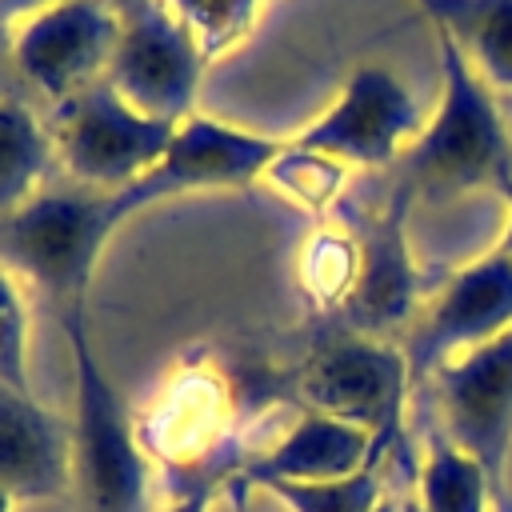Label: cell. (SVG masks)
I'll return each mask as SVG.
<instances>
[{
	"mask_svg": "<svg viewBox=\"0 0 512 512\" xmlns=\"http://www.w3.org/2000/svg\"><path fill=\"white\" fill-rule=\"evenodd\" d=\"M440 48V100L396 164L412 200L456 196L476 188H504L512 180V136L500 116L496 92L464 60V52L436 36Z\"/></svg>",
	"mask_w": 512,
	"mask_h": 512,
	"instance_id": "obj_1",
	"label": "cell"
},
{
	"mask_svg": "<svg viewBox=\"0 0 512 512\" xmlns=\"http://www.w3.org/2000/svg\"><path fill=\"white\" fill-rule=\"evenodd\" d=\"M88 312H64L60 324L72 348L76 408H72V496L80 512H156V464L140 444V428L116 384L108 380Z\"/></svg>",
	"mask_w": 512,
	"mask_h": 512,
	"instance_id": "obj_2",
	"label": "cell"
},
{
	"mask_svg": "<svg viewBox=\"0 0 512 512\" xmlns=\"http://www.w3.org/2000/svg\"><path fill=\"white\" fill-rule=\"evenodd\" d=\"M236 424V384L224 364L200 348L164 376L152 404L136 416L144 452L176 484L180 496L200 484L224 488L240 472L244 448Z\"/></svg>",
	"mask_w": 512,
	"mask_h": 512,
	"instance_id": "obj_3",
	"label": "cell"
},
{
	"mask_svg": "<svg viewBox=\"0 0 512 512\" xmlns=\"http://www.w3.org/2000/svg\"><path fill=\"white\" fill-rule=\"evenodd\" d=\"M132 216L120 192L96 188H40L4 216L8 256L56 300L60 316L84 308L96 260L112 232Z\"/></svg>",
	"mask_w": 512,
	"mask_h": 512,
	"instance_id": "obj_4",
	"label": "cell"
},
{
	"mask_svg": "<svg viewBox=\"0 0 512 512\" xmlns=\"http://www.w3.org/2000/svg\"><path fill=\"white\" fill-rule=\"evenodd\" d=\"M412 388L404 344L344 324L320 332L296 368L300 408L368 428L384 448H400V416Z\"/></svg>",
	"mask_w": 512,
	"mask_h": 512,
	"instance_id": "obj_5",
	"label": "cell"
},
{
	"mask_svg": "<svg viewBox=\"0 0 512 512\" xmlns=\"http://www.w3.org/2000/svg\"><path fill=\"white\" fill-rule=\"evenodd\" d=\"M176 124L136 112L108 80L72 96L52 116L56 160L80 188L124 192L144 180L172 144Z\"/></svg>",
	"mask_w": 512,
	"mask_h": 512,
	"instance_id": "obj_6",
	"label": "cell"
},
{
	"mask_svg": "<svg viewBox=\"0 0 512 512\" xmlns=\"http://www.w3.org/2000/svg\"><path fill=\"white\" fill-rule=\"evenodd\" d=\"M120 40L108 64V84L144 116L180 124L196 112L208 56L164 0H116Z\"/></svg>",
	"mask_w": 512,
	"mask_h": 512,
	"instance_id": "obj_7",
	"label": "cell"
},
{
	"mask_svg": "<svg viewBox=\"0 0 512 512\" xmlns=\"http://www.w3.org/2000/svg\"><path fill=\"white\" fill-rule=\"evenodd\" d=\"M424 120L428 116L420 112L408 84L388 64L364 60L348 72L332 104L300 132H292V140L348 164L352 172L392 168L408 156Z\"/></svg>",
	"mask_w": 512,
	"mask_h": 512,
	"instance_id": "obj_8",
	"label": "cell"
},
{
	"mask_svg": "<svg viewBox=\"0 0 512 512\" xmlns=\"http://www.w3.org/2000/svg\"><path fill=\"white\" fill-rule=\"evenodd\" d=\"M116 40V0H56L8 32V56L20 80L60 108L108 76Z\"/></svg>",
	"mask_w": 512,
	"mask_h": 512,
	"instance_id": "obj_9",
	"label": "cell"
},
{
	"mask_svg": "<svg viewBox=\"0 0 512 512\" xmlns=\"http://www.w3.org/2000/svg\"><path fill=\"white\" fill-rule=\"evenodd\" d=\"M428 384L440 432L488 472L492 500L504 512V468L512 448V328L464 356H452L428 376Z\"/></svg>",
	"mask_w": 512,
	"mask_h": 512,
	"instance_id": "obj_10",
	"label": "cell"
},
{
	"mask_svg": "<svg viewBox=\"0 0 512 512\" xmlns=\"http://www.w3.org/2000/svg\"><path fill=\"white\" fill-rule=\"evenodd\" d=\"M512 328V256L496 244L452 272L420 308L404 336L412 384L428 380L452 356H464Z\"/></svg>",
	"mask_w": 512,
	"mask_h": 512,
	"instance_id": "obj_11",
	"label": "cell"
},
{
	"mask_svg": "<svg viewBox=\"0 0 512 512\" xmlns=\"http://www.w3.org/2000/svg\"><path fill=\"white\" fill-rule=\"evenodd\" d=\"M280 144H284V136L236 128L208 112H192L188 120L176 124L172 144L160 156V164L144 180L124 188L120 196L132 208V216H140L144 208L184 196V192L248 188V184H260V176L272 164V156L280 152Z\"/></svg>",
	"mask_w": 512,
	"mask_h": 512,
	"instance_id": "obj_12",
	"label": "cell"
},
{
	"mask_svg": "<svg viewBox=\"0 0 512 512\" xmlns=\"http://www.w3.org/2000/svg\"><path fill=\"white\" fill-rule=\"evenodd\" d=\"M408 208L412 192L396 184L376 212L352 216V232L360 240V276L336 324L380 340H392L396 332L408 336L412 320L420 316V268L404 232Z\"/></svg>",
	"mask_w": 512,
	"mask_h": 512,
	"instance_id": "obj_13",
	"label": "cell"
},
{
	"mask_svg": "<svg viewBox=\"0 0 512 512\" xmlns=\"http://www.w3.org/2000/svg\"><path fill=\"white\" fill-rule=\"evenodd\" d=\"M388 452L396 448H384L368 428H356L348 420L312 408H296L292 424L260 452H248L236 476H244L252 488L328 484V480H348L376 460H388Z\"/></svg>",
	"mask_w": 512,
	"mask_h": 512,
	"instance_id": "obj_14",
	"label": "cell"
},
{
	"mask_svg": "<svg viewBox=\"0 0 512 512\" xmlns=\"http://www.w3.org/2000/svg\"><path fill=\"white\" fill-rule=\"evenodd\" d=\"M0 488L12 500L72 492V420L44 408L32 388L0 384Z\"/></svg>",
	"mask_w": 512,
	"mask_h": 512,
	"instance_id": "obj_15",
	"label": "cell"
},
{
	"mask_svg": "<svg viewBox=\"0 0 512 512\" xmlns=\"http://www.w3.org/2000/svg\"><path fill=\"white\" fill-rule=\"evenodd\" d=\"M496 96H512V0H412Z\"/></svg>",
	"mask_w": 512,
	"mask_h": 512,
	"instance_id": "obj_16",
	"label": "cell"
},
{
	"mask_svg": "<svg viewBox=\"0 0 512 512\" xmlns=\"http://www.w3.org/2000/svg\"><path fill=\"white\" fill-rule=\"evenodd\" d=\"M360 276V240L352 224H320L296 256V284L312 312L340 316Z\"/></svg>",
	"mask_w": 512,
	"mask_h": 512,
	"instance_id": "obj_17",
	"label": "cell"
},
{
	"mask_svg": "<svg viewBox=\"0 0 512 512\" xmlns=\"http://www.w3.org/2000/svg\"><path fill=\"white\" fill-rule=\"evenodd\" d=\"M56 160L52 128H44L32 108L0 96V212H16L40 192L48 164Z\"/></svg>",
	"mask_w": 512,
	"mask_h": 512,
	"instance_id": "obj_18",
	"label": "cell"
},
{
	"mask_svg": "<svg viewBox=\"0 0 512 512\" xmlns=\"http://www.w3.org/2000/svg\"><path fill=\"white\" fill-rule=\"evenodd\" d=\"M416 504L420 512H488L492 504L488 472L440 428H432L424 440V456L416 468Z\"/></svg>",
	"mask_w": 512,
	"mask_h": 512,
	"instance_id": "obj_19",
	"label": "cell"
},
{
	"mask_svg": "<svg viewBox=\"0 0 512 512\" xmlns=\"http://www.w3.org/2000/svg\"><path fill=\"white\" fill-rule=\"evenodd\" d=\"M348 176H352L348 164H340V160H332V156H324L316 148H304L292 136H284V144L272 156V164L264 168L260 184L272 188L276 196H284L288 204H296L300 212L324 220L340 204V196L348 188Z\"/></svg>",
	"mask_w": 512,
	"mask_h": 512,
	"instance_id": "obj_20",
	"label": "cell"
},
{
	"mask_svg": "<svg viewBox=\"0 0 512 512\" xmlns=\"http://www.w3.org/2000/svg\"><path fill=\"white\" fill-rule=\"evenodd\" d=\"M164 4L180 16V24L192 32V40L212 64L256 32L268 0H164Z\"/></svg>",
	"mask_w": 512,
	"mask_h": 512,
	"instance_id": "obj_21",
	"label": "cell"
},
{
	"mask_svg": "<svg viewBox=\"0 0 512 512\" xmlns=\"http://www.w3.org/2000/svg\"><path fill=\"white\" fill-rule=\"evenodd\" d=\"M276 500L288 504V512H380L384 504V460L368 464L364 472L348 480L328 484H272Z\"/></svg>",
	"mask_w": 512,
	"mask_h": 512,
	"instance_id": "obj_22",
	"label": "cell"
},
{
	"mask_svg": "<svg viewBox=\"0 0 512 512\" xmlns=\"http://www.w3.org/2000/svg\"><path fill=\"white\" fill-rule=\"evenodd\" d=\"M28 340H32V316L20 284L8 268H0V384L32 388L28 384Z\"/></svg>",
	"mask_w": 512,
	"mask_h": 512,
	"instance_id": "obj_23",
	"label": "cell"
},
{
	"mask_svg": "<svg viewBox=\"0 0 512 512\" xmlns=\"http://www.w3.org/2000/svg\"><path fill=\"white\" fill-rule=\"evenodd\" d=\"M48 4H56V0H0V32H12L20 20H28L32 12L48 8Z\"/></svg>",
	"mask_w": 512,
	"mask_h": 512,
	"instance_id": "obj_24",
	"label": "cell"
},
{
	"mask_svg": "<svg viewBox=\"0 0 512 512\" xmlns=\"http://www.w3.org/2000/svg\"><path fill=\"white\" fill-rule=\"evenodd\" d=\"M216 492H224V488H216V484H200V488L176 496V504H172L168 512H208V504H212Z\"/></svg>",
	"mask_w": 512,
	"mask_h": 512,
	"instance_id": "obj_25",
	"label": "cell"
},
{
	"mask_svg": "<svg viewBox=\"0 0 512 512\" xmlns=\"http://www.w3.org/2000/svg\"><path fill=\"white\" fill-rule=\"evenodd\" d=\"M248 492H252V484H248L244 476H232V480L224 484V496H228L232 512H248Z\"/></svg>",
	"mask_w": 512,
	"mask_h": 512,
	"instance_id": "obj_26",
	"label": "cell"
},
{
	"mask_svg": "<svg viewBox=\"0 0 512 512\" xmlns=\"http://www.w3.org/2000/svg\"><path fill=\"white\" fill-rule=\"evenodd\" d=\"M500 196H504V204H508V224H504V236H500V248L512 256V180L500 188Z\"/></svg>",
	"mask_w": 512,
	"mask_h": 512,
	"instance_id": "obj_27",
	"label": "cell"
},
{
	"mask_svg": "<svg viewBox=\"0 0 512 512\" xmlns=\"http://www.w3.org/2000/svg\"><path fill=\"white\" fill-rule=\"evenodd\" d=\"M380 512H420V504H416V496H404L400 504H388V500H384Z\"/></svg>",
	"mask_w": 512,
	"mask_h": 512,
	"instance_id": "obj_28",
	"label": "cell"
},
{
	"mask_svg": "<svg viewBox=\"0 0 512 512\" xmlns=\"http://www.w3.org/2000/svg\"><path fill=\"white\" fill-rule=\"evenodd\" d=\"M12 504H16V500H12V496L0 488V512H12Z\"/></svg>",
	"mask_w": 512,
	"mask_h": 512,
	"instance_id": "obj_29",
	"label": "cell"
}]
</instances>
